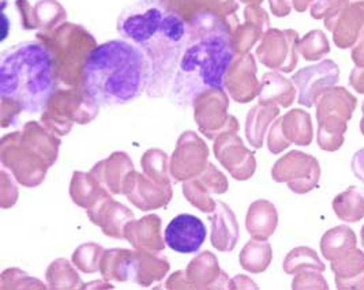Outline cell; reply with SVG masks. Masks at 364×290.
Instances as JSON below:
<instances>
[{
	"instance_id": "cell-1",
	"label": "cell",
	"mask_w": 364,
	"mask_h": 290,
	"mask_svg": "<svg viewBox=\"0 0 364 290\" xmlns=\"http://www.w3.org/2000/svg\"><path fill=\"white\" fill-rule=\"evenodd\" d=\"M146 52L129 40H111L92 49L82 70L85 96L99 107L132 102L149 87Z\"/></svg>"
},
{
	"instance_id": "cell-2",
	"label": "cell",
	"mask_w": 364,
	"mask_h": 290,
	"mask_svg": "<svg viewBox=\"0 0 364 290\" xmlns=\"http://www.w3.org/2000/svg\"><path fill=\"white\" fill-rule=\"evenodd\" d=\"M235 58V47L227 31L213 29L184 45L171 83L172 100L191 105L205 92L223 90L224 78Z\"/></svg>"
},
{
	"instance_id": "cell-3",
	"label": "cell",
	"mask_w": 364,
	"mask_h": 290,
	"mask_svg": "<svg viewBox=\"0 0 364 290\" xmlns=\"http://www.w3.org/2000/svg\"><path fill=\"white\" fill-rule=\"evenodd\" d=\"M55 62L38 43H23L7 50L0 65V95L28 113H41L55 92Z\"/></svg>"
},
{
	"instance_id": "cell-4",
	"label": "cell",
	"mask_w": 364,
	"mask_h": 290,
	"mask_svg": "<svg viewBox=\"0 0 364 290\" xmlns=\"http://www.w3.org/2000/svg\"><path fill=\"white\" fill-rule=\"evenodd\" d=\"M166 13L156 0L138 1L123 11L117 31L123 38L145 49L163 31Z\"/></svg>"
},
{
	"instance_id": "cell-5",
	"label": "cell",
	"mask_w": 364,
	"mask_h": 290,
	"mask_svg": "<svg viewBox=\"0 0 364 290\" xmlns=\"http://www.w3.org/2000/svg\"><path fill=\"white\" fill-rule=\"evenodd\" d=\"M208 237V229L198 217L179 214L171 220L164 232V240L178 254H196Z\"/></svg>"
}]
</instances>
